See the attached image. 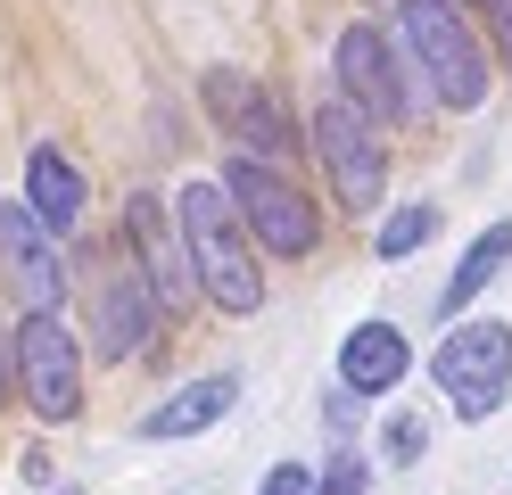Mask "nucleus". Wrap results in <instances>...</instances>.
Returning a JSON list of instances; mask_svg holds the SVG:
<instances>
[{"label": "nucleus", "mask_w": 512, "mask_h": 495, "mask_svg": "<svg viewBox=\"0 0 512 495\" xmlns=\"http://www.w3.org/2000/svg\"><path fill=\"white\" fill-rule=\"evenodd\" d=\"M199 99H207V116H215V124L240 141V157H256V165H281V174L298 165V141H306V132H290L281 99H273L265 83H248L240 66H215V75L199 83Z\"/></svg>", "instance_id": "nucleus-8"}, {"label": "nucleus", "mask_w": 512, "mask_h": 495, "mask_svg": "<svg viewBox=\"0 0 512 495\" xmlns=\"http://www.w3.org/2000/svg\"><path fill=\"white\" fill-rule=\"evenodd\" d=\"M314 495H372V462L356 446H339L323 471H314Z\"/></svg>", "instance_id": "nucleus-17"}, {"label": "nucleus", "mask_w": 512, "mask_h": 495, "mask_svg": "<svg viewBox=\"0 0 512 495\" xmlns=\"http://www.w3.org/2000/svg\"><path fill=\"white\" fill-rule=\"evenodd\" d=\"M265 495H314V462H273V471H265Z\"/></svg>", "instance_id": "nucleus-20"}, {"label": "nucleus", "mask_w": 512, "mask_h": 495, "mask_svg": "<svg viewBox=\"0 0 512 495\" xmlns=\"http://www.w3.org/2000/svg\"><path fill=\"white\" fill-rule=\"evenodd\" d=\"M149 330H157L149 281H141V273H108L100 297H91V355H100V363H124V355L149 347Z\"/></svg>", "instance_id": "nucleus-11"}, {"label": "nucleus", "mask_w": 512, "mask_h": 495, "mask_svg": "<svg viewBox=\"0 0 512 495\" xmlns=\"http://www.w3.org/2000/svg\"><path fill=\"white\" fill-rule=\"evenodd\" d=\"M430 372H438V388L455 396V413L463 421H488L504 396H512V322H455L438 339V355H430Z\"/></svg>", "instance_id": "nucleus-5"}, {"label": "nucleus", "mask_w": 512, "mask_h": 495, "mask_svg": "<svg viewBox=\"0 0 512 495\" xmlns=\"http://www.w3.org/2000/svg\"><path fill=\"white\" fill-rule=\"evenodd\" d=\"M223 198H232V215L248 223L256 256H314L323 240V215H314V198L298 190V174H281V165H256V157H223Z\"/></svg>", "instance_id": "nucleus-3"}, {"label": "nucleus", "mask_w": 512, "mask_h": 495, "mask_svg": "<svg viewBox=\"0 0 512 495\" xmlns=\"http://www.w3.org/2000/svg\"><path fill=\"white\" fill-rule=\"evenodd\" d=\"M397 50H405V66H422V91L438 108L471 116L488 99V50L471 42L455 0H397Z\"/></svg>", "instance_id": "nucleus-2"}, {"label": "nucleus", "mask_w": 512, "mask_h": 495, "mask_svg": "<svg viewBox=\"0 0 512 495\" xmlns=\"http://www.w3.org/2000/svg\"><path fill=\"white\" fill-rule=\"evenodd\" d=\"M83 198H91V190H83L75 157L58 149V141H34V149H25V207L42 215V231H50V240L83 223Z\"/></svg>", "instance_id": "nucleus-14"}, {"label": "nucleus", "mask_w": 512, "mask_h": 495, "mask_svg": "<svg viewBox=\"0 0 512 495\" xmlns=\"http://www.w3.org/2000/svg\"><path fill=\"white\" fill-rule=\"evenodd\" d=\"M504 264H512V215H496V223H488V231H479V240L463 248V264H455V281H446V297H438V314L455 322V314L471 306V297H479V289H488V281L504 273Z\"/></svg>", "instance_id": "nucleus-15"}, {"label": "nucleus", "mask_w": 512, "mask_h": 495, "mask_svg": "<svg viewBox=\"0 0 512 495\" xmlns=\"http://www.w3.org/2000/svg\"><path fill=\"white\" fill-rule=\"evenodd\" d=\"M174 223H182L199 297H215L223 314H256V306H265V264H256V240H248V223L232 215L223 182H190L174 198Z\"/></svg>", "instance_id": "nucleus-1"}, {"label": "nucleus", "mask_w": 512, "mask_h": 495, "mask_svg": "<svg viewBox=\"0 0 512 495\" xmlns=\"http://www.w3.org/2000/svg\"><path fill=\"white\" fill-rule=\"evenodd\" d=\"M405 372H413V347L397 322H356L339 339V388L347 396H389Z\"/></svg>", "instance_id": "nucleus-12"}, {"label": "nucleus", "mask_w": 512, "mask_h": 495, "mask_svg": "<svg viewBox=\"0 0 512 495\" xmlns=\"http://www.w3.org/2000/svg\"><path fill=\"white\" fill-rule=\"evenodd\" d=\"M124 240H133V273L149 281V297H157V314H182L190 297H199V281H190V248H182V223H174V207L157 190H133L124 198Z\"/></svg>", "instance_id": "nucleus-9"}, {"label": "nucleus", "mask_w": 512, "mask_h": 495, "mask_svg": "<svg viewBox=\"0 0 512 495\" xmlns=\"http://www.w3.org/2000/svg\"><path fill=\"white\" fill-rule=\"evenodd\" d=\"M331 66H339V99H347L356 116H372V124H405V116H413V66H405V50H397L380 25L356 17V25L339 33Z\"/></svg>", "instance_id": "nucleus-7"}, {"label": "nucleus", "mask_w": 512, "mask_h": 495, "mask_svg": "<svg viewBox=\"0 0 512 495\" xmlns=\"http://www.w3.org/2000/svg\"><path fill=\"white\" fill-rule=\"evenodd\" d=\"M0 273H9L25 314H58V297H67V264H58L50 231L25 198H0Z\"/></svg>", "instance_id": "nucleus-10"}, {"label": "nucleus", "mask_w": 512, "mask_h": 495, "mask_svg": "<svg viewBox=\"0 0 512 495\" xmlns=\"http://www.w3.org/2000/svg\"><path fill=\"white\" fill-rule=\"evenodd\" d=\"M0 405H17V363H9V322H0Z\"/></svg>", "instance_id": "nucleus-21"}, {"label": "nucleus", "mask_w": 512, "mask_h": 495, "mask_svg": "<svg viewBox=\"0 0 512 495\" xmlns=\"http://www.w3.org/2000/svg\"><path fill=\"white\" fill-rule=\"evenodd\" d=\"M306 141H314V157H323L331 198L347 215H372L380 198H389V141H380L372 116H356L347 99H323L314 124H306Z\"/></svg>", "instance_id": "nucleus-4"}, {"label": "nucleus", "mask_w": 512, "mask_h": 495, "mask_svg": "<svg viewBox=\"0 0 512 495\" xmlns=\"http://www.w3.org/2000/svg\"><path fill=\"white\" fill-rule=\"evenodd\" d=\"M9 363H17V396L42 421H75V405H83V339L58 314H25L9 330Z\"/></svg>", "instance_id": "nucleus-6"}, {"label": "nucleus", "mask_w": 512, "mask_h": 495, "mask_svg": "<svg viewBox=\"0 0 512 495\" xmlns=\"http://www.w3.org/2000/svg\"><path fill=\"white\" fill-rule=\"evenodd\" d=\"M380 454H389V462H422L430 454V421L422 413H397L389 429H380Z\"/></svg>", "instance_id": "nucleus-18"}, {"label": "nucleus", "mask_w": 512, "mask_h": 495, "mask_svg": "<svg viewBox=\"0 0 512 495\" xmlns=\"http://www.w3.org/2000/svg\"><path fill=\"white\" fill-rule=\"evenodd\" d=\"M455 9H471V17H488V33H496V58L512 66V0H455Z\"/></svg>", "instance_id": "nucleus-19"}, {"label": "nucleus", "mask_w": 512, "mask_h": 495, "mask_svg": "<svg viewBox=\"0 0 512 495\" xmlns=\"http://www.w3.org/2000/svg\"><path fill=\"white\" fill-rule=\"evenodd\" d=\"M232 405H240V372H207V380L174 388L166 405H149V413H141V438H149V446H166V438H199V429H215Z\"/></svg>", "instance_id": "nucleus-13"}, {"label": "nucleus", "mask_w": 512, "mask_h": 495, "mask_svg": "<svg viewBox=\"0 0 512 495\" xmlns=\"http://www.w3.org/2000/svg\"><path fill=\"white\" fill-rule=\"evenodd\" d=\"M438 240V207H422V198H413V207H397L389 223L372 231V248H380V264H397V256H413V248H430Z\"/></svg>", "instance_id": "nucleus-16"}]
</instances>
